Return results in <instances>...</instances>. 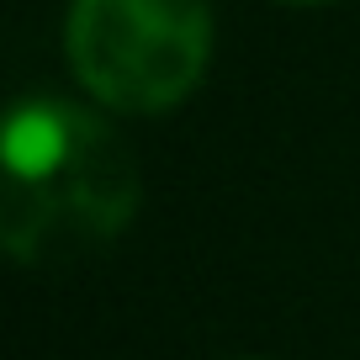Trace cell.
I'll return each mask as SVG.
<instances>
[{"label":"cell","instance_id":"obj_3","mask_svg":"<svg viewBox=\"0 0 360 360\" xmlns=\"http://www.w3.org/2000/svg\"><path fill=\"white\" fill-rule=\"evenodd\" d=\"M297 6H323V0H297Z\"/></svg>","mask_w":360,"mask_h":360},{"label":"cell","instance_id":"obj_1","mask_svg":"<svg viewBox=\"0 0 360 360\" xmlns=\"http://www.w3.org/2000/svg\"><path fill=\"white\" fill-rule=\"evenodd\" d=\"M138 207L127 143L85 106L32 96L6 122V212L0 233L22 265L69 259L122 233Z\"/></svg>","mask_w":360,"mask_h":360},{"label":"cell","instance_id":"obj_4","mask_svg":"<svg viewBox=\"0 0 360 360\" xmlns=\"http://www.w3.org/2000/svg\"><path fill=\"white\" fill-rule=\"evenodd\" d=\"M238 360H249V355H238Z\"/></svg>","mask_w":360,"mask_h":360},{"label":"cell","instance_id":"obj_2","mask_svg":"<svg viewBox=\"0 0 360 360\" xmlns=\"http://www.w3.org/2000/svg\"><path fill=\"white\" fill-rule=\"evenodd\" d=\"M207 0H75L69 64L96 101L117 112H165L207 69Z\"/></svg>","mask_w":360,"mask_h":360}]
</instances>
